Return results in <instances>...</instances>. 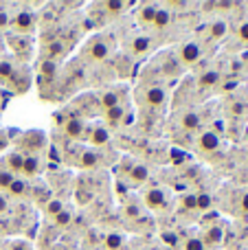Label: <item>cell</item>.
I'll use <instances>...</instances> for the list:
<instances>
[{"label":"cell","mask_w":248,"mask_h":250,"mask_svg":"<svg viewBox=\"0 0 248 250\" xmlns=\"http://www.w3.org/2000/svg\"><path fill=\"white\" fill-rule=\"evenodd\" d=\"M9 86L13 88V92H26L31 86V77H29V70L22 66V68H16V73L11 75V79H9Z\"/></svg>","instance_id":"obj_9"},{"label":"cell","mask_w":248,"mask_h":250,"mask_svg":"<svg viewBox=\"0 0 248 250\" xmlns=\"http://www.w3.org/2000/svg\"><path fill=\"white\" fill-rule=\"evenodd\" d=\"M240 211L244 213V215H248V191L242 193V198H240Z\"/></svg>","instance_id":"obj_40"},{"label":"cell","mask_w":248,"mask_h":250,"mask_svg":"<svg viewBox=\"0 0 248 250\" xmlns=\"http://www.w3.org/2000/svg\"><path fill=\"white\" fill-rule=\"evenodd\" d=\"M99 105L103 108V112L117 108V105H121V95H119L117 90H105L103 95L99 97Z\"/></svg>","instance_id":"obj_21"},{"label":"cell","mask_w":248,"mask_h":250,"mask_svg":"<svg viewBox=\"0 0 248 250\" xmlns=\"http://www.w3.org/2000/svg\"><path fill=\"white\" fill-rule=\"evenodd\" d=\"M51 250H62V248H57V246H53V248H51Z\"/></svg>","instance_id":"obj_43"},{"label":"cell","mask_w":248,"mask_h":250,"mask_svg":"<svg viewBox=\"0 0 248 250\" xmlns=\"http://www.w3.org/2000/svg\"><path fill=\"white\" fill-rule=\"evenodd\" d=\"M143 202H145V207H147L149 211L165 213L167 208H169V204H171V198H169V193H167L163 187H149V189H145V193H143Z\"/></svg>","instance_id":"obj_1"},{"label":"cell","mask_w":248,"mask_h":250,"mask_svg":"<svg viewBox=\"0 0 248 250\" xmlns=\"http://www.w3.org/2000/svg\"><path fill=\"white\" fill-rule=\"evenodd\" d=\"M7 211H9V200H7V195L0 193V215H2V213H7Z\"/></svg>","instance_id":"obj_42"},{"label":"cell","mask_w":248,"mask_h":250,"mask_svg":"<svg viewBox=\"0 0 248 250\" xmlns=\"http://www.w3.org/2000/svg\"><path fill=\"white\" fill-rule=\"evenodd\" d=\"M9 44H13V51L16 55H20V51H31V35H9L7 38Z\"/></svg>","instance_id":"obj_23"},{"label":"cell","mask_w":248,"mask_h":250,"mask_svg":"<svg viewBox=\"0 0 248 250\" xmlns=\"http://www.w3.org/2000/svg\"><path fill=\"white\" fill-rule=\"evenodd\" d=\"M105 121H108V125H119L121 121H125V110H123V105L105 110Z\"/></svg>","instance_id":"obj_25"},{"label":"cell","mask_w":248,"mask_h":250,"mask_svg":"<svg viewBox=\"0 0 248 250\" xmlns=\"http://www.w3.org/2000/svg\"><path fill=\"white\" fill-rule=\"evenodd\" d=\"M237 35H240L242 42H248V22H244V24L237 29Z\"/></svg>","instance_id":"obj_41"},{"label":"cell","mask_w":248,"mask_h":250,"mask_svg":"<svg viewBox=\"0 0 248 250\" xmlns=\"http://www.w3.org/2000/svg\"><path fill=\"white\" fill-rule=\"evenodd\" d=\"M7 193H9V195H16V198H26V195L31 193V185L24 180V178L18 176L16 180L11 182V187L7 189Z\"/></svg>","instance_id":"obj_18"},{"label":"cell","mask_w":248,"mask_h":250,"mask_svg":"<svg viewBox=\"0 0 248 250\" xmlns=\"http://www.w3.org/2000/svg\"><path fill=\"white\" fill-rule=\"evenodd\" d=\"M86 138L90 141L92 147H101V145H105V143L110 141V132H108V127H103V125H97V127L88 129Z\"/></svg>","instance_id":"obj_12"},{"label":"cell","mask_w":248,"mask_h":250,"mask_svg":"<svg viewBox=\"0 0 248 250\" xmlns=\"http://www.w3.org/2000/svg\"><path fill=\"white\" fill-rule=\"evenodd\" d=\"M16 60L13 57H0V83H7L16 73Z\"/></svg>","instance_id":"obj_19"},{"label":"cell","mask_w":248,"mask_h":250,"mask_svg":"<svg viewBox=\"0 0 248 250\" xmlns=\"http://www.w3.org/2000/svg\"><path fill=\"white\" fill-rule=\"evenodd\" d=\"M213 207V198L209 193H198L196 195V211H209Z\"/></svg>","instance_id":"obj_28"},{"label":"cell","mask_w":248,"mask_h":250,"mask_svg":"<svg viewBox=\"0 0 248 250\" xmlns=\"http://www.w3.org/2000/svg\"><path fill=\"white\" fill-rule=\"evenodd\" d=\"M123 244H125V237L121 233H108L103 237V246L105 250H121Z\"/></svg>","instance_id":"obj_24"},{"label":"cell","mask_w":248,"mask_h":250,"mask_svg":"<svg viewBox=\"0 0 248 250\" xmlns=\"http://www.w3.org/2000/svg\"><path fill=\"white\" fill-rule=\"evenodd\" d=\"M22 165H24V154L22 151H9L4 156V169L11 171L13 176H20L22 173Z\"/></svg>","instance_id":"obj_11"},{"label":"cell","mask_w":248,"mask_h":250,"mask_svg":"<svg viewBox=\"0 0 248 250\" xmlns=\"http://www.w3.org/2000/svg\"><path fill=\"white\" fill-rule=\"evenodd\" d=\"M127 176L132 185H145L149 180V169L145 165H134L132 169H127Z\"/></svg>","instance_id":"obj_15"},{"label":"cell","mask_w":248,"mask_h":250,"mask_svg":"<svg viewBox=\"0 0 248 250\" xmlns=\"http://www.w3.org/2000/svg\"><path fill=\"white\" fill-rule=\"evenodd\" d=\"M18 176H13L11 171H7V169L0 167V191H7L9 187H11V182L16 180Z\"/></svg>","instance_id":"obj_32"},{"label":"cell","mask_w":248,"mask_h":250,"mask_svg":"<svg viewBox=\"0 0 248 250\" xmlns=\"http://www.w3.org/2000/svg\"><path fill=\"white\" fill-rule=\"evenodd\" d=\"M156 9H158V4H143V7H139V11H136V22H139L141 26H152Z\"/></svg>","instance_id":"obj_14"},{"label":"cell","mask_w":248,"mask_h":250,"mask_svg":"<svg viewBox=\"0 0 248 250\" xmlns=\"http://www.w3.org/2000/svg\"><path fill=\"white\" fill-rule=\"evenodd\" d=\"M200 239L205 242V246H207V248H218L220 244L224 242V229H222L220 224H215V226H207V229L202 230Z\"/></svg>","instance_id":"obj_8"},{"label":"cell","mask_w":248,"mask_h":250,"mask_svg":"<svg viewBox=\"0 0 248 250\" xmlns=\"http://www.w3.org/2000/svg\"><path fill=\"white\" fill-rule=\"evenodd\" d=\"M211 40H220V38H224L227 35V22H222V20H218V22H213L211 24Z\"/></svg>","instance_id":"obj_30"},{"label":"cell","mask_w":248,"mask_h":250,"mask_svg":"<svg viewBox=\"0 0 248 250\" xmlns=\"http://www.w3.org/2000/svg\"><path fill=\"white\" fill-rule=\"evenodd\" d=\"M246 141H248V134H246Z\"/></svg>","instance_id":"obj_44"},{"label":"cell","mask_w":248,"mask_h":250,"mask_svg":"<svg viewBox=\"0 0 248 250\" xmlns=\"http://www.w3.org/2000/svg\"><path fill=\"white\" fill-rule=\"evenodd\" d=\"M86 53L92 62H103V60H108V55L112 53V42L105 38H95L90 44H88Z\"/></svg>","instance_id":"obj_4"},{"label":"cell","mask_w":248,"mask_h":250,"mask_svg":"<svg viewBox=\"0 0 248 250\" xmlns=\"http://www.w3.org/2000/svg\"><path fill=\"white\" fill-rule=\"evenodd\" d=\"M123 211H125V215H127V217H139V215H141V207H139L136 202H125Z\"/></svg>","instance_id":"obj_34"},{"label":"cell","mask_w":248,"mask_h":250,"mask_svg":"<svg viewBox=\"0 0 248 250\" xmlns=\"http://www.w3.org/2000/svg\"><path fill=\"white\" fill-rule=\"evenodd\" d=\"M180 204H183V208H187V211H196V193L185 195V198L180 200Z\"/></svg>","instance_id":"obj_35"},{"label":"cell","mask_w":248,"mask_h":250,"mask_svg":"<svg viewBox=\"0 0 248 250\" xmlns=\"http://www.w3.org/2000/svg\"><path fill=\"white\" fill-rule=\"evenodd\" d=\"M185 250H207V246L200 239V235H193V237L185 239Z\"/></svg>","instance_id":"obj_31"},{"label":"cell","mask_w":248,"mask_h":250,"mask_svg":"<svg viewBox=\"0 0 248 250\" xmlns=\"http://www.w3.org/2000/svg\"><path fill=\"white\" fill-rule=\"evenodd\" d=\"M70 222H73V213H70L68 208H64V211H62L60 215H57L55 220H53V224H55V226H60V229H64V226H68Z\"/></svg>","instance_id":"obj_33"},{"label":"cell","mask_w":248,"mask_h":250,"mask_svg":"<svg viewBox=\"0 0 248 250\" xmlns=\"http://www.w3.org/2000/svg\"><path fill=\"white\" fill-rule=\"evenodd\" d=\"M11 29L18 35H31L35 29V13L33 11H18L11 16Z\"/></svg>","instance_id":"obj_2"},{"label":"cell","mask_w":248,"mask_h":250,"mask_svg":"<svg viewBox=\"0 0 248 250\" xmlns=\"http://www.w3.org/2000/svg\"><path fill=\"white\" fill-rule=\"evenodd\" d=\"M180 127L185 132H198L202 127V117L198 112H187L180 117Z\"/></svg>","instance_id":"obj_13"},{"label":"cell","mask_w":248,"mask_h":250,"mask_svg":"<svg viewBox=\"0 0 248 250\" xmlns=\"http://www.w3.org/2000/svg\"><path fill=\"white\" fill-rule=\"evenodd\" d=\"M24 141H26V149H31V151H38L46 145V136H44V132H35V129L24 134Z\"/></svg>","instance_id":"obj_17"},{"label":"cell","mask_w":248,"mask_h":250,"mask_svg":"<svg viewBox=\"0 0 248 250\" xmlns=\"http://www.w3.org/2000/svg\"><path fill=\"white\" fill-rule=\"evenodd\" d=\"M66 119H68V117H64V112H55V114H53V125H60V127H64Z\"/></svg>","instance_id":"obj_39"},{"label":"cell","mask_w":248,"mask_h":250,"mask_svg":"<svg viewBox=\"0 0 248 250\" xmlns=\"http://www.w3.org/2000/svg\"><path fill=\"white\" fill-rule=\"evenodd\" d=\"M200 57H202V44L200 42H185L178 51V60H180V64H185V66L198 64Z\"/></svg>","instance_id":"obj_5"},{"label":"cell","mask_w":248,"mask_h":250,"mask_svg":"<svg viewBox=\"0 0 248 250\" xmlns=\"http://www.w3.org/2000/svg\"><path fill=\"white\" fill-rule=\"evenodd\" d=\"M149 46H152V40H149L147 35H136L130 42V48L134 55H145V53L149 51Z\"/></svg>","instance_id":"obj_22"},{"label":"cell","mask_w":248,"mask_h":250,"mask_svg":"<svg viewBox=\"0 0 248 250\" xmlns=\"http://www.w3.org/2000/svg\"><path fill=\"white\" fill-rule=\"evenodd\" d=\"M7 26H11V16H9V11L0 9V29H7Z\"/></svg>","instance_id":"obj_38"},{"label":"cell","mask_w":248,"mask_h":250,"mask_svg":"<svg viewBox=\"0 0 248 250\" xmlns=\"http://www.w3.org/2000/svg\"><path fill=\"white\" fill-rule=\"evenodd\" d=\"M40 173H42V160L38 158V154H26L20 176L26 180V178H38Z\"/></svg>","instance_id":"obj_10"},{"label":"cell","mask_w":248,"mask_h":250,"mask_svg":"<svg viewBox=\"0 0 248 250\" xmlns=\"http://www.w3.org/2000/svg\"><path fill=\"white\" fill-rule=\"evenodd\" d=\"M141 97H143V104L147 108H163L167 104V92L161 86H147L141 92Z\"/></svg>","instance_id":"obj_6"},{"label":"cell","mask_w":248,"mask_h":250,"mask_svg":"<svg viewBox=\"0 0 248 250\" xmlns=\"http://www.w3.org/2000/svg\"><path fill=\"white\" fill-rule=\"evenodd\" d=\"M196 145H198V149L205 151V154H213V151L220 149L222 141H220V134L215 132V129H202V132L198 134Z\"/></svg>","instance_id":"obj_3"},{"label":"cell","mask_w":248,"mask_h":250,"mask_svg":"<svg viewBox=\"0 0 248 250\" xmlns=\"http://www.w3.org/2000/svg\"><path fill=\"white\" fill-rule=\"evenodd\" d=\"M169 22H171V11L167 7H161V4H158L156 13H154L152 26H154V29H167V26H169Z\"/></svg>","instance_id":"obj_20"},{"label":"cell","mask_w":248,"mask_h":250,"mask_svg":"<svg viewBox=\"0 0 248 250\" xmlns=\"http://www.w3.org/2000/svg\"><path fill=\"white\" fill-rule=\"evenodd\" d=\"M200 86L202 88H213V86H218L220 83V73L218 70H207V73H202L200 75Z\"/></svg>","instance_id":"obj_26"},{"label":"cell","mask_w":248,"mask_h":250,"mask_svg":"<svg viewBox=\"0 0 248 250\" xmlns=\"http://www.w3.org/2000/svg\"><path fill=\"white\" fill-rule=\"evenodd\" d=\"M77 165L82 169H95L97 165H99V151H95V149H83L82 151V156H79V160H77Z\"/></svg>","instance_id":"obj_16"},{"label":"cell","mask_w":248,"mask_h":250,"mask_svg":"<svg viewBox=\"0 0 248 250\" xmlns=\"http://www.w3.org/2000/svg\"><path fill=\"white\" fill-rule=\"evenodd\" d=\"M64 208H66V204L62 202V200H51V202L46 204V215L51 217V220H55V217L60 215Z\"/></svg>","instance_id":"obj_29"},{"label":"cell","mask_w":248,"mask_h":250,"mask_svg":"<svg viewBox=\"0 0 248 250\" xmlns=\"http://www.w3.org/2000/svg\"><path fill=\"white\" fill-rule=\"evenodd\" d=\"M64 134L68 138H73V141H79V138L88 136V127H86V123H83V119L68 117L64 123Z\"/></svg>","instance_id":"obj_7"},{"label":"cell","mask_w":248,"mask_h":250,"mask_svg":"<svg viewBox=\"0 0 248 250\" xmlns=\"http://www.w3.org/2000/svg\"><path fill=\"white\" fill-rule=\"evenodd\" d=\"M40 73H42V77L46 79V82L55 79V75H57V62H53V60H44V62H42V66H40Z\"/></svg>","instance_id":"obj_27"},{"label":"cell","mask_w":248,"mask_h":250,"mask_svg":"<svg viewBox=\"0 0 248 250\" xmlns=\"http://www.w3.org/2000/svg\"><path fill=\"white\" fill-rule=\"evenodd\" d=\"M103 7H105V11L108 13H121L123 9H125V4L123 2H105Z\"/></svg>","instance_id":"obj_37"},{"label":"cell","mask_w":248,"mask_h":250,"mask_svg":"<svg viewBox=\"0 0 248 250\" xmlns=\"http://www.w3.org/2000/svg\"><path fill=\"white\" fill-rule=\"evenodd\" d=\"M169 154H171V163L174 165H183L185 160H187V154H185L183 149H171Z\"/></svg>","instance_id":"obj_36"}]
</instances>
